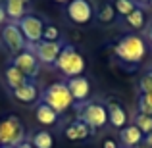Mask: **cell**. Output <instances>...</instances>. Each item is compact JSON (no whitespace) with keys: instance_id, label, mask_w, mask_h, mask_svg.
Instances as JSON below:
<instances>
[{"instance_id":"cell-1","label":"cell","mask_w":152,"mask_h":148,"mask_svg":"<svg viewBox=\"0 0 152 148\" xmlns=\"http://www.w3.org/2000/svg\"><path fill=\"white\" fill-rule=\"evenodd\" d=\"M54 66L58 67V71L64 73L67 79L79 77V75H83V71H85V58L79 54L73 44H64V48L60 52V56H58Z\"/></svg>"},{"instance_id":"cell-2","label":"cell","mask_w":152,"mask_h":148,"mask_svg":"<svg viewBox=\"0 0 152 148\" xmlns=\"http://www.w3.org/2000/svg\"><path fill=\"white\" fill-rule=\"evenodd\" d=\"M41 102H45L46 106H50L52 110L60 115L66 110H69V108L73 106L75 100L71 98L66 83H52V85H48L45 90H42Z\"/></svg>"},{"instance_id":"cell-3","label":"cell","mask_w":152,"mask_h":148,"mask_svg":"<svg viewBox=\"0 0 152 148\" xmlns=\"http://www.w3.org/2000/svg\"><path fill=\"white\" fill-rule=\"evenodd\" d=\"M25 125L21 123V119L18 115H6L0 121V146L6 148H15L18 144H21L25 139Z\"/></svg>"},{"instance_id":"cell-4","label":"cell","mask_w":152,"mask_h":148,"mask_svg":"<svg viewBox=\"0 0 152 148\" xmlns=\"http://www.w3.org/2000/svg\"><path fill=\"white\" fill-rule=\"evenodd\" d=\"M114 52H115V56H118L119 60H123V62L139 63L146 54V44H145V41H142L141 37H137V35H125V37L115 44Z\"/></svg>"},{"instance_id":"cell-5","label":"cell","mask_w":152,"mask_h":148,"mask_svg":"<svg viewBox=\"0 0 152 148\" xmlns=\"http://www.w3.org/2000/svg\"><path fill=\"white\" fill-rule=\"evenodd\" d=\"M18 27L19 31H21L23 39L27 41V44L35 46L37 42L42 41V33H45V21H42V17H39V15L35 14H25L21 19L18 21Z\"/></svg>"},{"instance_id":"cell-6","label":"cell","mask_w":152,"mask_h":148,"mask_svg":"<svg viewBox=\"0 0 152 148\" xmlns=\"http://www.w3.org/2000/svg\"><path fill=\"white\" fill-rule=\"evenodd\" d=\"M79 119L85 121L94 133L96 129H100V127H104L108 123V110H106V106H102L98 102H87L79 110Z\"/></svg>"},{"instance_id":"cell-7","label":"cell","mask_w":152,"mask_h":148,"mask_svg":"<svg viewBox=\"0 0 152 148\" xmlns=\"http://www.w3.org/2000/svg\"><path fill=\"white\" fill-rule=\"evenodd\" d=\"M0 39H2V42L6 44V48L10 50L14 56L19 54V52H23V50H27V41L23 39L18 23H14V21H8L6 25L2 27Z\"/></svg>"},{"instance_id":"cell-8","label":"cell","mask_w":152,"mask_h":148,"mask_svg":"<svg viewBox=\"0 0 152 148\" xmlns=\"http://www.w3.org/2000/svg\"><path fill=\"white\" fill-rule=\"evenodd\" d=\"M10 66L18 67L29 81H33V79L39 75V71H41V62L37 60V56H35L31 50H23V52H19V54H15L14 58H12Z\"/></svg>"},{"instance_id":"cell-9","label":"cell","mask_w":152,"mask_h":148,"mask_svg":"<svg viewBox=\"0 0 152 148\" xmlns=\"http://www.w3.org/2000/svg\"><path fill=\"white\" fill-rule=\"evenodd\" d=\"M62 48H64V42H62V41H54V42L41 41V42H37L35 46L27 44V50L33 52V54L37 56L39 62H42V63H52V66L56 63V60H58V56H60V52H62Z\"/></svg>"},{"instance_id":"cell-10","label":"cell","mask_w":152,"mask_h":148,"mask_svg":"<svg viewBox=\"0 0 152 148\" xmlns=\"http://www.w3.org/2000/svg\"><path fill=\"white\" fill-rule=\"evenodd\" d=\"M93 4L91 0H71L66 6V14L77 25H85L93 19Z\"/></svg>"},{"instance_id":"cell-11","label":"cell","mask_w":152,"mask_h":148,"mask_svg":"<svg viewBox=\"0 0 152 148\" xmlns=\"http://www.w3.org/2000/svg\"><path fill=\"white\" fill-rule=\"evenodd\" d=\"M67 85V90H69L71 98L75 100V102H85L87 98H89L91 94V83L87 77H83V75H79V77H71L66 81Z\"/></svg>"},{"instance_id":"cell-12","label":"cell","mask_w":152,"mask_h":148,"mask_svg":"<svg viewBox=\"0 0 152 148\" xmlns=\"http://www.w3.org/2000/svg\"><path fill=\"white\" fill-rule=\"evenodd\" d=\"M14 93V98L18 100V102H21V104H35V102H39V89H37V85H35L33 81H27L25 85H21V87H18L15 90H12Z\"/></svg>"},{"instance_id":"cell-13","label":"cell","mask_w":152,"mask_h":148,"mask_svg":"<svg viewBox=\"0 0 152 148\" xmlns=\"http://www.w3.org/2000/svg\"><path fill=\"white\" fill-rule=\"evenodd\" d=\"M31 0H4V10H6V17L10 21L18 23L23 15L27 14V6Z\"/></svg>"},{"instance_id":"cell-14","label":"cell","mask_w":152,"mask_h":148,"mask_svg":"<svg viewBox=\"0 0 152 148\" xmlns=\"http://www.w3.org/2000/svg\"><path fill=\"white\" fill-rule=\"evenodd\" d=\"M66 139H69V141H85V139H89L91 135H93V129H91L89 125H87L85 121H81V119H75V121H71L69 125L66 127Z\"/></svg>"},{"instance_id":"cell-15","label":"cell","mask_w":152,"mask_h":148,"mask_svg":"<svg viewBox=\"0 0 152 148\" xmlns=\"http://www.w3.org/2000/svg\"><path fill=\"white\" fill-rule=\"evenodd\" d=\"M119 139H121L123 146L127 148H135L137 144H141L142 141H145V135L141 133V129L135 125H127L121 129V133H119Z\"/></svg>"},{"instance_id":"cell-16","label":"cell","mask_w":152,"mask_h":148,"mask_svg":"<svg viewBox=\"0 0 152 148\" xmlns=\"http://www.w3.org/2000/svg\"><path fill=\"white\" fill-rule=\"evenodd\" d=\"M35 117H37V121L41 123V125L50 127V125H56V123H58L60 115L56 114L50 106H46L45 102H37V108H35Z\"/></svg>"},{"instance_id":"cell-17","label":"cell","mask_w":152,"mask_h":148,"mask_svg":"<svg viewBox=\"0 0 152 148\" xmlns=\"http://www.w3.org/2000/svg\"><path fill=\"white\" fill-rule=\"evenodd\" d=\"M106 110H108V121H110L115 129H123V127H125V123H127L125 110H123L118 102H110L106 106Z\"/></svg>"},{"instance_id":"cell-18","label":"cell","mask_w":152,"mask_h":148,"mask_svg":"<svg viewBox=\"0 0 152 148\" xmlns=\"http://www.w3.org/2000/svg\"><path fill=\"white\" fill-rule=\"evenodd\" d=\"M4 79H6V85L10 87L12 90H15L18 87H21V85H25L29 79L25 77V75L21 73V71L18 69V67H14V66H10L6 69V73H4Z\"/></svg>"},{"instance_id":"cell-19","label":"cell","mask_w":152,"mask_h":148,"mask_svg":"<svg viewBox=\"0 0 152 148\" xmlns=\"http://www.w3.org/2000/svg\"><path fill=\"white\" fill-rule=\"evenodd\" d=\"M31 144L35 148H52L54 146V139L48 131H37L31 139Z\"/></svg>"},{"instance_id":"cell-20","label":"cell","mask_w":152,"mask_h":148,"mask_svg":"<svg viewBox=\"0 0 152 148\" xmlns=\"http://www.w3.org/2000/svg\"><path fill=\"white\" fill-rule=\"evenodd\" d=\"M125 21H127V25L133 27V29H142V27H145V21H146L145 12H142L141 8H135V10L125 17Z\"/></svg>"},{"instance_id":"cell-21","label":"cell","mask_w":152,"mask_h":148,"mask_svg":"<svg viewBox=\"0 0 152 148\" xmlns=\"http://www.w3.org/2000/svg\"><path fill=\"white\" fill-rule=\"evenodd\" d=\"M135 127L141 129V133L145 135H150L152 133V115H145V114H139L135 117Z\"/></svg>"},{"instance_id":"cell-22","label":"cell","mask_w":152,"mask_h":148,"mask_svg":"<svg viewBox=\"0 0 152 148\" xmlns=\"http://www.w3.org/2000/svg\"><path fill=\"white\" fill-rule=\"evenodd\" d=\"M135 8H137V6H135L133 0H115V2H114V10L118 12V14L125 15V17L135 10Z\"/></svg>"},{"instance_id":"cell-23","label":"cell","mask_w":152,"mask_h":148,"mask_svg":"<svg viewBox=\"0 0 152 148\" xmlns=\"http://www.w3.org/2000/svg\"><path fill=\"white\" fill-rule=\"evenodd\" d=\"M139 114L152 115V93L141 94V98H139Z\"/></svg>"},{"instance_id":"cell-24","label":"cell","mask_w":152,"mask_h":148,"mask_svg":"<svg viewBox=\"0 0 152 148\" xmlns=\"http://www.w3.org/2000/svg\"><path fill=\"white\" fill-rule=\"evenodd\" d=\"M114 15H115L114 4H104L100 8V12H98V19H100L102 23H110L112 19H114Z\"/></svg>"},{"instance_id":"cell-25","label":"cell","mask_w":152,"mask_h":148,"mask_svg":"<svg viewBox=\"0 0 152 148\" xmlns=\"http://www.w3.org/2000/svg\"><path fill=\"white\" fill-rule=\"evenodd\" d=\"M42 41H48V42L60 41V29L56 25H46L45 33H42Z\"/></svg>"},{"instance_id":"cell-26","label":"cell","mask_w":152,"mask_h":148,"mask_svg":"<svg viewBox=\"0 0 152 148\" xmlns=\"http://www.w3.org/2000/svg\"><path fill=\"white\" fill-rule=\"evenodd\" d=\"M141 93L142 94L152 93V71H150V73H146L145 77L141 79Z\"/></svg>"},{"instance_id":"cell-27","label":"cell","mask_w":152,"mask_h":148,"mask_svg":"<svg viewBox=\"0 0 152 148\" xmlns=\"http://www.w3.org/2000/svg\"><path fill=\"white\" fill-rule=\"evenodd\" d=\"M6 10H4V0H0V23H4L6 21Z\"/></svg>"},{"instance_id":"cell-28","label":"cell","mask_w":152,"mask_h":148,"mask_svg":"<svg viewBox=\"0 0 152 148\" xmlns=\"http://www.w3.org/2000/svg\"><path fill=\"white\" fill-rule=\"evenodd\" d=\"M102 148H118V144H115L112 139H106V141L102 142Z\"/></svg>"},{"instance_id":"cell-29","label":"cell","mask_w":152,"mask_h":148,"mask_svg":"<svg viewBox=\"0 0 152 148\" xmlns=\"http://www.w3.org/2000/svg\"><path fill=\"white\" fill-rule=\"evenodd\" d=\"M15 148H35V146L31 144V141H23L21 144H18V146H15Z\"/></svg>"},{"instance_id":"cell-30","label":"cell","mask_w":152,"mask_h":148,"mask_svg":"<svg viewBox=\"0 0 152 148\" xmlns=\"http://www.w3.org/2000/svg\"><path fill=\"white\" fill-rule=\"evenodd\" d=\"M145 142H146V144H148V146L152 148V133H150V135H146V137H145Z\"/></svg>"},{"instance_id":"cell-31","label":"cell","mask_w":152,"mask_h":148,"mask_svg":"<svg viewBox=\"0 0 152 148\" xmlns=\"http://www.w3.org/2000/svg\"><path fill=\"white\" fill-rule=\"evenodd\" d=\"M135 148H150V146H148V144H146V142H145V141H142V142H141V144H137V146H135Z\"/></svg>"},{"instance_id":"cell-32","label":"cell","mask_w":152,"mask_h":148,"mask_svg":"<svg viewBox=\"0 0 152 148\" xmlns=\"http://www.w3.org/2000/svg\"><path fill=\"white\" fill-rule=\"evenodd\" d=\"M54 2H58V4H67V2H71V0H54Z\"/></svg>"},{"instance_id":"cell-33","label":"cell","mask_w":152,"mask_h":148,"mask_svg":"<svg viewBox=\"0 0 152 148\" xmlns=\"http://www.w3.org/2000/svg\"><path fill=\"white\" fill-rule=\"evenodd\" d=\"M148 39H150V41H152V27H150V29H148Z\"/></svg>"},{"instance_id":"cell-34","label":"cell","mask_w":152,"mask_h":148,"mask_svg":"<svg viewBox=\"0 0 152 148\" xmlns=\"http://www.w3.org/2000/svg\"><path fill=\"white\" fill-rule=\"evenodd\" d=\"M137 2H150V0H137Z\"/></svg>"},{"instance_id":"cell-35","label":"cell","mask_w":152,"mask_h":148,"mask_svg":"<svg viewBox=\"0 0 152 148\" xmlns=\"http://www.w3.org/2000/svg\"><path fill=\"white\" fill-rule=\"evenodd\" d=\"M150 6H152V0H150Z\"/></svg>"},{"instance_id":"cell-36","label":"cell","mask_w":152,"mask_h":148,"mask_svg":"<svg viewBox=\"0 0 152 148\" xmlns=\"http://www.w3.org/2000/svg\"><path fill=\"white\" fill-rule=\"evenodd\" d=\"M0 148H6V146H0Z\"/></svg>"}]
</instances>
